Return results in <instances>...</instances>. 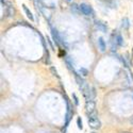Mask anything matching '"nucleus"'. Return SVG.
<instances>
[{
	"instance_id": "obj_9",
	"label": "nucleus",
	"mask_w": 133,
	"mask_h": 133,
	"mask_svg": "<svg viewBox=\"0 0 133 133\" xmlns=\"http://www.w3.org/2000/svg\"><path fill=\"white\" fill-rule=\"evenodd\" d=\"M115 43L117 44L119 47L124 46V38H123V36L119 34V33H118V34H116V36H115Z\"/></svg>"
},
{
	"instance_id": "obj_7",
	"label": "nucleus",
	"mask_w": 133,
	"mask_h": 133,
	"mask_svg": "<svg viewBox=\"0 0 133 133\" xmlns=\"http://www.w3.org/2000/svg\"><path fill=\"white\" fill-rule=\"evenodd\" d=\"M75 77H76V81H77V83H78V85L80 86V88H81V87H83V86L86 84V83H85V81L81 78V77H80L78 74H76V72H75Z\"/></svg>"
},
{
	"instance_id": "obj_1",
	"label": "nucleus",
	"mask_w": 133,
	"mask_h": 133,
	"mask_svg": "<svg viewBox=\"0 0 133 133\" xmlns=\"http://www.w3.org/2000/svg\"><path fill=\"white\" fill-rule=\"evenodd\" d=\"M87 121H88V125H90V127L92 129H94V130L99 129V128H100V126H101L100 120L98 119V114H97L96 111H93L92 113H88Z\"/></svg>"
},
{
	"instance_id": "obj_2",
	"label": "nucleus",
	"mask_w": 133,
	"mask_h": 133,
	"mask_svg": "<svg viewBox=\"0 0 133 133\" xmlns=\"http://www.w3.org/2000/svg\"><path fill=\"white\" fill-rule=\"evenodd\" d=\"M50 30H51V35H52V38H53V41L55 43V45H57L58 47H60V44L63 43V41H62V38H61V36L59 34L58 30L55 28H53V27H51V26H50Z\"/></svg>"
},
{
	"instance_id": "obj_10",
	"label": "nucleus",
	"mask_w": 133,
	"mask_h": 133,
	"mask_svg": "<svg viewBox=\"0 0 133 133\" xmlns=\"http://www.w3.org/2000/svg\"><path fill=\"white\" fill-rule=\"evenodd\" d=\"M121 27H123L124 29H129V27H130V20H129L128 17L123 18V20H121Z\"/></svg>"
},
{
	"instance_id": "obj_4",
	"label": "nucleus",
	"mask_w": 133,
	"mask_h": 133,
	"mask_svg": "<svg viewBox=\"0 0 133 133\" xmlns=\"http://www.w3.org/2000/svg\"><path fill=\"white\" fill-rule=\"evenodd\" d=\"M95 26H96V28H97L99 31H101L102 33H107V31H108V27H107V25H105L104 23H102V21H100V20H96Z\"/></svg>"
},
{
	"instance_id": "obj_11",
	"label": "nucleus",
	"mask_w": 133,
	"mask_h": 133,
	"mask_svg": "<svg viewBox=\"0 0 133 133\" xmlns=\"http://www.w3.org/2000/svg\"><path fill=\"white\" fill-rule=\"evenodd\" d=\"M70 10L71 11H74V12L76 13V14H78L79 12H81L80 11V5H77V4H71V6H70Z\"/></svg>"
},
{
	"instance_id": "obj_3",
	"label": "nucleus",
	"mask_w": 133,
	"mask_h": 133,
	"mask_svg": "<svg viewBox=\"0 0 133 133\" xmlns=\"http://www.w3.org/2000/svg\"><path fill=\"white\" fill-rule=\"evenodd\" d=\"M80 11H81V13L85 16H92L94 14V11H93L92 6H90L86 3H81L80 4Z\"/></svg>"
},
{
	"instance_id": "obj_16",
	"label": "nucleus",
	"mask_w": 133,
	"mask_h": 133,
	"mask_svg": "<svg viewBox=\"0 0 133 133\" xmlns=\"http://www.w3.org/2000/svg\"><path fill=\"white\" fill-rule=\"evenodd\" d=\"M47 42L49 43V45H50V47H51V49H52V50H54V47H53V44L51 43V41H50V38H49L48 36H47Z\"/></svg>"
},
{
	"instance_id": "obj_8",
	"label": "nucleus",
	"mask_w": 133,
	"mask_h": 133,
	"mask_svg": "<svg viewBox=\"0 0 133 133\" xmlns=\"http://www.w3.org/2000/svg\"><path fill=\"white\" fill-rule=\"evenodd\" d=\"M23 9H24V11H25V13H26L27 17H28L30 20H34V17H33L32 12H31V11H30V10L27 8V5H26V4H23Z\"/></svg>"
},
{
	"instance_id": "obj_12",
	"label": "nucleus",
	"mask_w": 133,
	"mask_h": 133,
	"mask_svg": "<svg viewBox=\"0 0 133 133\" xmlns=\"http://www.w3.org/2000/svg\"><path fill=\"white\" fill-rule=\"evenodd\" d=\"M79 74H81V76H83V77H86L88 75V70L86 68H84V67H81L79 69Z\"/></svg>"
},
{
	"instance_id": "obj_13",
	"label": "nucleus",
	"mask_w": 133,
	"mask_h": 133,
	"mask_svg": "<svg viewBox=\"0 0 133 133\" xmlns=\"http://www.w3.org/2000/svg\"><path fill=\"white\" fill-rule=\"evenodd\" d=\"M77 126H78V128H79L80 130H82L83 125H82V120H81V118H80V117L77 118Z\"/></svg>"
},
{
	"instance_id": "obj_6",
	"label": "nucleus",
	"mask_w": 133,
	"mask_h": 133,
	"mask_svg": "<svg viewBox=\"0 0 133 133\" xmlns=\"http://www.w3.org/2000/svg\"><path fill=\"white\" fill-rule=\"evenodd\" d=\"M98 47H99V49H100L101 52H104L105 49H107L105 42H104V39H103L102 37H99V38H98Z\"/></svg>"
},
{
	"instance_id": "obj_15",
	"label": "nucleus",
	"mask_w": 133,
	"mask_h": 133,
	"mask_svg": "<svg viewBox=\"0 0 133 133\" xmlns=\"http://www.w3.org/2000/svg\"><path fill=\"white\" fill-rule=\"evenodd\" d=\"M72 97H74V101H75V104H76V105H79V100H78V97L76 96V94H72Z\"/></svg>"
},
{
	"instance_id": "obj_17",
	"label": "nucleus",
	"mask_w": 133,
	"mask_h": 133,
	"mask_svg": "<svg viewBox=\"0 0 133 133\" xmlns=\"http://www.w3.org/2000/svg\"><path fill=\"white\" fill-rule=\"evenodd\" d=\"M67 1H70V0H67Z\"/></svg>"
},
{
	"instance_id": "obj_14",
	"label": "nucleus",
	"mask_w": 133,
	"mask_h": 133,
	"mask_svg": "<svg viewBox=\"0 0 133 133\" xmlns=\"http://www.w3.org/2000/svg\"><path fill=\"white\" fill-rule=\"evenodd\" d=\"M50 70H51V72L53 74V76H55V77H57V78H60V77H59V75H58V71H57V69H55V68L53 67V66H51V67H50Z\"/></svg>"
},
{
	"instance_id": "obj_5",
	"label": "nucleus",
	"mask_w": 133,
	"mask_h": 133,
	"mask_svg": "<svg viewBox=\"0 0 133 133\" xmlns=\"http://www.w3.org/2000/svg\"><path fill=\"white\" fill-rule=\"evenodd\" d=\"M85 108H86L87 113H92L93 111H95V101L94 100H87Z\"/></svg>"
},
{
	"instance_id": "obj_18",
	"label": "nucleus",
	"mask_w": 133,
	"mask_h": 133,
	"mask_svg": "<svg viewBox=\"0 0 133 133\" xmlns=\"http://www.w3.org/2000/svg\"><path fill=\"white\" fill-rule=\"evenodd\" d=\"M93 133H94V132H93Z\"/></svg>"
}]
</instances>
